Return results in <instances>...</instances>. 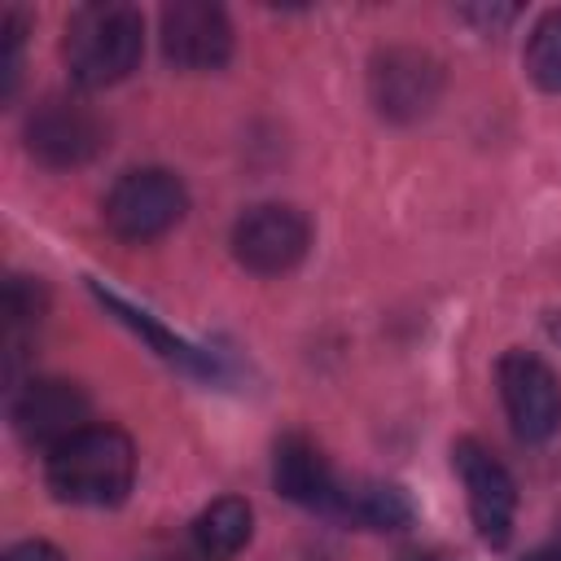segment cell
<instances>
[{"label":"cell","mask_w":561,"mask_h":561,"mask_svg":"<svg viewBox=\"0 0 561 561\" xmlns=\"http://www.w3.org/2000/svg\"><path fill=\"white\" fill-rule=\"evenodd\" d=\"M48 491L61 504L110 508L131 491L136 478V447L118 425H83L66 443H57L44 460Z\"/></svg>","instance_id":"1"},{"label":"cell","mask_w":561,"mask_h":561,"mask_svg":"<svg viewBox=\"0 0 561 561\" xmlns=\"http://www.w3.org/2000/svg\"><path fill=\"white\" fill-rule=\"evenodd\" d=\"M61 53H66V70L79 88H110V83L127 79L145 53L140 9L118 4V0L75 9V18L66 22Z\"/></svg>","instance_id":"2"},{"label":"cell","mask_w":561,"mask_h":561,"mask_svg":"<svg viewBox=\"0 0 561 561\" xmlns=\"http://www.w3.org/2000/svg\"><path fill=\"white\" fill-rule=\"evenodd\" d=\"M184 206H188L184 184L171 171H162V167H145V171H127L110 188L105 224H110L114 237L140 245V241H153V237L171 232L180 224Z\"/></svg>","instance_id":"3"},{"label":"cell","mask_w":561,"mask_h":561,"mask_svg":"<svg viewBox=\"0 0 561 561\" xmlns=\"http://www.w3.org/2000/svg\"><path fill=\"white\" fill-rule=\"evenodd\" d=\"M495 377H500L504 412H508L517 438L543 443V438H552L561 430V381L539 355L504 351Z\"/></svg>","instance_id":"4"},{"label":"cell","mask_w":561,"mask_h":561,"mask_svg":"<svg viewBox=\"0 0 561 561\" xmlns=\"http://www.w3.org/2000/svg\"><path fill=\"white\" fill-rule=\"evenodd\" d=\"M307 241H311L307 219L294 206H280V202H263V206L245 210L232 228V254L254 276L289 272L307 254Z\"/></svg>","instance_id":"5"},{"label":"cell","mask_w":561,"mask_h":561,"mask_svg":"<svg viewBox=\"0 0 561 561\" xmlns=\"http://www.w3.org/2000/svg\"><path fill=\"white\" fill-rule=\"evenodd\" d=\"M101 145H105V123L83 101L48 96L26 118V149L44 167H83L101 153Z\"/></svg>","instance_id":"6"},{"label":"cell","mask_w":561,"mask_h":561,"mask_svg":"<svg viewBox=\"0 0 561 561\" xmlns=\"http://www.w3.org/2000/svg\"><path fill=\"white\" fill-rule=\"evenodd\" d=\"M451 465L465 482V495H469V513H473V526L478 535L500 548L508 543L513 535V513H517V482L513 473L473 438H460L451 447Z\"/></svg>","instance_id":"7"},{"label":"cell","mask_w":561,"mask_h":561,"mask_svg":"<svg viewBox=\"0 0 561 561\" xmlns=\"http://www.w3.org/2000/svg\"><path fill=\"white\" fill-rule=\"evenodd\" d=\"M88 421V394L66 377H35L13 394V430L31 447H57Z\"/></svg>","instance_id":"8"},{"label":"cell","mask_w":561,"mask_h":561,"mask_svg":"<svg viewBox=\"0 0 561 561\" xmlns=\"http://www.w3.org/2000/svg\"><path fill=\"white\" fill-rule=\"evenodd\" d=\"M162 53L180 70H215L232 53V22L210 0H175L162 9Z\"/></svg>","instance_id":"9"},{"label":"cell","mask_w":561,"mask_h":561,"mask_svg":"<svg viewBox=\"0 0 561 561\" xmlns=\"http://www.w3.org/2000/svg\"><path fill=\"white\" fill-rule=\"evenodd\" d=\"M373 101L386 118H421L434 110L438 101V88H443V75H438V61L416 53V48H390L373 61Z\"/></svg>","instance_id":"10"},{"label":"cell","mask_w":561,"mask_h":561,"mask_svg":"<svg viewBox=\"0 0 561 561\" xmlns=\"http://www.w3.org/2000/svg\"><path fill=\"white\" fill-rule=\"evenodd\" d=\"M272 482L285 500L294 504H307V508H324L333 504V491H337V478L324 460V451L302 438V434H285L276 443V460H272Z\"/></svg>","instance_id":"11"},{"label":"cell","mask_w":561,"mask_h":561,"mask_svg":"<svg viewBox=\"0 0 561 561\" xmlns=\"http://www.w3.org/2000/svg\"><path fill=\"white\" fill-rule=\"evenodd\" d=\"M245 539H250V504L224 495L210 508H202L197 522L188 526L184 561H232L245 548Z\"/></svg>","instance_id":"12"},{"label":"cell","mask_w":561,"mask_h":561,"mask_svg":"<svg viewBox=\"0 0 561 561\" xmlns=\"http://www.w3.org/2000/svg\"><path fill=\"white\" fill-rule=\"evenodd\" d=\"M329 513L351 522V526H364V530H394L412 517V504L403 500L399 486L359 478V482H337Z\"/></svg>","instance_id":"13"},{"label":"cell","mask_w":561,"mask_h":561,"mask_svg":"<svg viewBox=\"0 0 561 561\" xmlns=\"http://www.w3.org/2000/svg\"><path fill=\"white\" fill-rule=\"evenodd\" d=\"M526 70L543 92H561V9L535 22L526 44Z\"/></svg>","instance_id":"14"},{"label":"cell","mask_w":561,"mask_h":561,"mask_svg":"<svg viewBox=\"0 0 561 561\" xmlns=\"http://www.w3.org/2000/svg\"><path fill=\"white\" fill-rule=\"evenodd\" d=\"M48 307V294L39 280H26V276H13L4 285V316H9V333H18L22 324H39Z\"/></svg>","instance_id":"15"},{"label":"cell","mask_w":561,"mask_h":561,"mask_svg":"<svg viewBox=\"0 0 561 561\" xmlns=\"http://www.w3.org/2000/svg\"><path fill=\"white\" fill-rule=\"evenodd\" d=\"M101 298H105V302H110V307H114V311H118V316H123V320H127V324H131L136 333H145V337H149V342H153V346H158V351H162L167 359H180V364H197L193 346H184L180 337H171L167 329H158V324H153V320H149L145 311L127 307V302H123V298H114V294H101Z\"/></svg>","instance_id":"16"},{"label":"cell","mask_w":561,"mask_h":561,"mask_svg":"<svg viewBox=\"0 0 561 561\" xmlns=\"http://www.w3.org/2000/svg\"><path fill=\"white\" fill-rule=\"evenodd\" d=\"M4 561H66L53 543H44V539H26V543H18V548H9V557Z\"/></svg>","instance_id":"17"},{"label":"cell","mask_w":561,"mask_h":561,"mask_svg":"<svg viewBox=\"0 0 561 561\" xmlns=\"http://www.w3.org/2000/svg\"><path fill=\"white\" fill-rule=\"evenodd\" d=\"M399 561H456V557H447V552H438V548H412V552H403Z\"/></svg>","instance_id":"18"},{"label":"cell","mask_w":561,"mask_h":561,"mask_svg":"<svg viewBox=\"0 0 561 561\" xmlns=\"http://www.w3.org/2000/svg\"><path fill=\"white\" fill-rule=\"evenodd\" d=\"M522 561H561V543H548V548H535V552H526Z\"/></svg>","instance_id":"19"},{"label":"cell","mask_w":561,"mask_h":561,"mask_svg":"<svg viewBox=\"0 0 561 561\" xmlns=\"http://www.w3.org/2000/svg\"><path fill=\"white\" fill-rule=\"evenodd\" d=\"M552 337H561V320H552Z\"/></svg>","instance_id":"20"}]
</instances>
